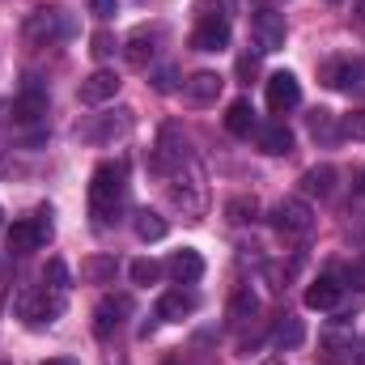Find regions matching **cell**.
<instances>
[{"instance_id": "1", "label": "cell", "mask_w": 365, "mask_h": 365, "mask_svg": "<svg viewBox=\"0 0 365 365\" xmlns=\"http://www.w3.org/2000/svg\"><path fill=\"white\" fill-rule=\"evenodd\" d=\"M123 191H128V170H123V162H102V166L93 170V179H90V212L98 217V225H106V221L119 212Z\"/></svg>"}, {"instance_id": "2", "label": "cell", "mask_w": 365, "mask_h": 365, "mask_svg": "<svg viewBox=\"0 0 365 365\" xmlns=\"http://www.w3.org/2000/svg\"><path fill=\"white\" fill-rule=\"evenodd\" d=\"M73 34V17L64 9H34L26 21V38L30 43H60Z\"/></svg>"}, {"instance_id": "3", "label": "cell", "mask_w": 365, "mask_h": 365, "mask_svg": "<svg viewBox=\"0 0 365 365\" xmlns=\"http://www.w3.org/2000/svg\"><path fill=\"white\" fill-rule=\"evenodd\" d=\"M60 310H64V297H60L56 289H30V293H21V302H17V314H21L30 327L56 323Z\"/></svg>"}, {"instance_id": "4", "label": "cell", "mask_w": 365, "mask_h": 365, "mask_svg": "<svg viewBox=\"0 0 365 365\" xmlns=\"http://www.w3.org/2000/svg\"><path fill=\"white\" fill-rule=\"evenodd\" d=\"M319 81L344 93H365V60H327L319 68Z\"/></svg>"}, {"instance_id": "5", "label": "cell", "mask_w": 365, "mask_h": 365, "mask_svg": "<svg viewBox=\"0 0 365 365\" xmlns=\"http://www.w3.org/2000/svg\"><path fill=\"white\" fill-rule=\"evenodd\" d=\"M276 230L289 234V238L310 234V230H314V208H310L306 200H297V195L280 200V204H276Z\"/></svg>"}, {"instance_id": "6", "label": "cell", "mask_w": 365, "mask_h": 365, "mask_svg": "<svg viewBox=\"0 0 365 365\" xmlns=\"http://www.w3.org/2000/svg\"><path fill=\"white\" fill-rule=\"evenodd\" d=\"M43 217H47V212L13 221V230H9V251H13V255H30V251H38V247L47 242V221H43Z\"/></svg>"}, {"instance_id": "7", "label": "cell", "mask_w": 365, "mask_h": 365, "mask_svg": "<svg viewBox=\"0 0 365 365\" xmlns=\"http://www.w3.org/2000/svg\"><path fill=\"white\" fill-rule=\"evenodd\" d=\"M182 162H187V140L179 136V128H162V140H158L149 166H153L158 175H170V170H179Z\"/></svg>"}, {"instance_id": "8", "label": "cell", "mask_w": 365, "mask_h": 365, "mask_svg": "<svg viewBox=\"0 0 365 365\" xmlns=\"http://www.w3.org/2000/svg\"><path fill=\"white\" fill-rule=\"evenodd\" d=\"M251 30H255V43H259V51H280L284 47V17L276 13L272 4L268 9H259L255 17H251Z\"/></svg>"}, {"instance_id": "9", "label": "cell", "mask_w": 365, "mask_h": 365, "mask_svg": "<svg viewBox=\"0 0 365 365\" xmlns=\"http://www.w3.org/2000/svg\"><path fill=\"white\" fill-rule=\"evenodd\" d=\"M191 47L195 51H225L230 47V21L221 13H208L195 30H191Z\"/></svg>"}, {"instance_id": "10", "label": "cell", "mask_w": 365, "mask_h": 365, "mask_svg": "<svg viewBox=\"0 0 365 365\" xmlns=\"http://www.w3.org/2000/svg\"><path fill=\"white\" fill-rule=\"evenodd\" d=\"M297 102H302L297 77H293V73H272V77H268V110H272V115H284V110H293Z\"/></svg>"}, {"instance_id": "11", "label": "cell", "mask_w": 365, "mask_h": 365, "mask_svg": "<svg viewBox=\"0 0 365 365\" xmlns=\"http://www.w3.org/2000/svg\"><path fill=\"white\" fill-rule=\"evenodd\" d=\"M115 93H119V77H115L110 68H98V73H90V77L81 81L77 98H81L86 106H102V102H110Z\"/></svg>"}, {"instance_id": "12", "label": "cell", "mask_w": 365, "mask_h": 365, "mask_svg": "<svg viewBox=\"0 0 365 365\" xmlns=\"http://www.w3.org/2000/svg\"><path fill=\"white\" fill-rule=\"evenodd\" d=\"M123 314H132V302L128 297H106L98 310H93V331L106 340L110 331H119V323H123Z\"/></svg>"}, {"instance_id": "13", "label": "cell", "mask_w": 365, "mask_h": 365, "mask_svg": "<svg viewBox=\"0 0 365 365\" xmlns=\"http://www.w3.org/2000/svg\"><path fill=\"white\" fill-rule=\"evenodd\" d=\"M195 293H187V289H170V293H162V302H158V319H166V323H182L187 314H195Z\"/></svg>"}, {"instance_id": "14", "label": "cell", "mask_w": 365, "mask_h": 365, "mask_svg": "<svg viewBox=\"0 0 365 365\" xmlns=\"http://www.w3.org/2000/svg\"><path fill=\"white\" fill-rule=\"evenodd\" d=\"M255 140H259V149H264L268 158H284V153H293V132H289L284 123L255 128Z\"/></svg>"}, {"instance_id": "15", "label": "cell", "mask_w": 365, "mask_h": 365, "mask_svg": "<svg viewBox=\"0 0 365 365\" xmlns=\"http://www.w3.org/2000/svg\"><path fill=\"white\" fill-rule=\"evenodd\" d=\"M170 276L179 280V284H195L200 276H204V259H200V251H191V247H182V251H175L170 255Z\"/></svg>"}, {"instance_id": "16", "label": "cell", "mask_w": 365, "mask_h": 365, "mask_svg": "<svg viewBox=\"0 0 365 365\" xmlns=\"http://www.w3.org/2000/svg\"><path fill=\"white\" fill-rule=\"evenodd\" d=\"M221 86H225V81H221L217 73H208V68H204V73H191V77L182 81V93H187L191 102H217Z\"/></svg>"}, {"instance_id": "17", "label": "cell", "mask_w": 365, "mask_h": 365, "mask_svg": "<svg viewBox=\"0 0 365 365\" xmlns=\"http://www.w3.org/2000/svg\"><path fill=\"white\" fill-rule=\"evenodd\" d=\"M336 302H340V280L336 276H319L306 289V306L310 310H336Z\"/></svg>"}, {"instance_id": "18", "label": "cell", "mask_w": 365, "mask_h": 365, "mask_svg": "<svg viewBox=\"0 0 365 365\" xmlns=\"http://www.w3.org/2000/svg\"><path fill=\"white\" fill-rule=\"evenodd\" d=\"M302 191L306 195H319V200H327L331 191H336V166H310L306 175H302Z\"/></svg>"}, {"instance_id": "19", "label": "cell", "mask_w": 365, "mask_h": 365, "mask_svg": "<svg viewBox=\"0 0 365 365\" xmlns=\"http://www.w3.org/2000/svg\"><path fill=\"white\" fill-rule=\"evenodd\" d=\"M225 132H234V136H251V132H255V110H251L247 98L230 102V110H225Z\"/></svg>"}, {"instance_id": "20", "label": "cell", "mask_w": 365, "mask_h": 365, "mask_svg": "<svg viewBox=\"0 0 365 365\" xmlns=\"http://www.w3.org/2000/svg\"><path fill=\"white\" fill-rule=\"evenodd\" d=\"M115 255H90V259H81V280H90V284H110L115 280Z\"/></svg>"}, {"instance_id": "21", "label": "cell", "mask_w": 365, "mask_h": 365, "mask_svg": "<svg viewBox=\"0 0 365 365\" xmlns=\"http://www.w3.org/2000/svg\"><path fill=\"white\" fill-rule=\"evenodd\" d=\"M319 361L323 365H353V340H344V336H327V340L319 344Z\"/></svg>"}, {"instance_id": "22", "label": "cell", "mask_w": 365, "mask_h": 365, "mask_svg": "<svg viewBox=\"0 0 365 365\" xmlns=\"http://www.w3.org/2000/svg\"><path fill=\"white\" fill-rule=\"evenodd\" d=\"M47 115V93H21L17 102H13V119L17 123H34V119H43Z\"/></svg>"}, {"instance_id": "23", "label": "cell", "mask_w": 365, "mask_h": 365, "mask_svg": "<svg viewBox=\"0 0 365 365\" xmlns=\"http://www.w3.org/2000/svg\"><path fill=\"white\" fill-rule=\"evenodd\" d=\"M259 314V297L251 293V289H238L234 297H230V323H251Z\"/></svg>"}, {"instance_id": "24", "label": "cell", "mask_w": 365, "mask_h": 365, "mask_svg": "<svg viewBox=\"0 0 365 365\" xmlns=\"http://www.w3.org/2000/svg\"><path fill=\"white\" fill-rule=\"evenodd\" d=\"M166 230H170V225H166V217H158V212H149V208H140V212H136V234H140L145 242H162V238H166Z\"/></svg>"}, {"instance_id": "25", "label": "cell", "mask_w": 365, "mask_h": 365, "mask_svg": "<svg viewBox=\"0 0 365 365\" xmlns=\"http://www.w3.org/2000/svg\"><path fill=\"white\" fill-rule=\"evenodd\" d=\"M302 340H306V327H302V319H289V314H284V323L276 327L272 344H276V349H297Z\"/></svg>"}, {"instance_id": "26", "label": "cell", "mask_w": 365, "mask_h": 365, "mask_svg": "<svg viewBox=\"0 0 365 365\" xmlns=\"http://www.w3.org/2000/svg\"><path fill=\"white\" fill-rule=\"evenodd\" d=\"M255 212H259L255 195H234V200L225 204V217H230L234 225H247V221H255Z\"/></svg>"}, {"instance_id": "27", "label": "cell", "mask_w": 365, "mask_h": 365, "mask_svg": "<svg viewBox=\"0 0 365 365\" xmlns=\"http://www.w3.org/2000/svg\"><path fill=\"white\" fill-rule=\"evenodd\" d=\"M123 56H128V64H132V68H145V64L153 60V43H149L145 34H132V38H128V51H123Z\"/></svg>"}, {"instance_id": "28", "label": "cell", "mask_w": 365, "mask_h": 365, "mask_svg": "<svg viewBox=\"0 0 365 365\" xmlns=\"http://www.w3.org/2000/svg\"><path fill=\"white\" fill-rule=\"evenodd\" d=\"M310 132H314V140H331L336 136V115L331 110H314L310 115Z\"/></svg>"}, {"instance_id": "29", "label": "cell", "mask_w": 365, "mask_h": 365, "mask_svg": "<svg viewBox=\"0 0 365 365\" xmlns=\"http://www.w3.org/2000/svg\"><path fill=\"white\" fill-rule=\"evenodd\" d=\"M158 276H162L158 259H136L132 264V284H158Z\"/></svg>"}, {"instance_id": "30", "label": "cell", "mask_w": 365, "mask_h": 365, "mask_svg": "<svg viewBox=\"0 0 365 365\" xmlns=\"http://www.w3.org/2000/svg\"><path fill=\"white\" fill-rule=\"evenodd\" d=\"M115 47H119V43H115V34H106V30H98V34L90 38L93 60H106V56H115Z\"/></svg>"}, {"instance_id": "31", "label": "cell", "mask_w": 365, "mask_h": 365, "mask_svg": "<svg viewBox=\"0 0 365 365\" xmlns=\"http://www.w3.org/2000/svg\"><path fill=\"white\" fill-rule=\"evenodd\" d=\"M47 280H51V289H68V268H64V259H51V264H47Z\"/></svg>"}, {"instance_id": "32", "label": "cell", "mask_w": 365, "mask_h": 365, "mask_svg": "<svg viewBox=\"0 0 365 365\" xmlns=\"http://www.w3.org/2000/svg\"><path fill=\"white\" fill-rule=\"evenodd\" d=\"M344 132H349L353 140H365V110H353V115L344 119Z\"/></svg>"}, {"instance_id": "33", "label": "cell", "mask_w": 365, "mask_h": 365, "mask_svg": "<svg viewBox=\"0 0 365 365\" xmlns=\"http://www.w3.org/2000/svg\"><path fill=\"white\" fill-rule=\"evenodd\" d=\"M115 9H119V0H90V13L98 21H106V17H115Z\"/></svg>"}, {"instance_id": "34", "label": "cell", "mask_w": 365, "mask_h": 365, "mask_svg": "<svg viewBox=\"0 0 365 365\" xmlns=\"http://www.w3.org/2000/svg\"><path fill=\"white\" fill-rule=\"evenodd\" d=\"M255 73H259V56H242V60H238V77H242V81H251Z\"/></svg>"}, {"instance_id": "35", "label": "cell", "mask_w": 365, "mask_h": 365, "mask_svg": "<svg viewBox=\"0 0 365 365\" xmlns=\"http://www.w3.org/2000/svg\"><path fill=\"white\" fill-rule=\"evenodd\" d=\"M353 208H365V166L357 170V182H353Z\"/></svg>"}, {"instance_id": "36", "label": "cell", "mask_w": 365, "mask_h": 365, "mask_svg": "<svg viewBox=\"0 0 365 365\" xmlns=\"http://www.w3.org/2000/svg\"><path fill=\"white\" fill-rule=\"evenodd\" d=\"M349 284H353V289H365V264H349Z\"/></svg>"}, {"instance_id": "37", "label": "cell", "mask_w": 365, "mask_h": 365, "mask_svg": "<svg viewBox=\"0 0 365 365\" xmlns=\"http://www.w3.org/2000/svg\"><path fill=\"white\" fill-rule=\"evenodd\" d=\"M158 90H162V93L175 90V68H162V77H158Z\"/></svg>"}, {"instance_id": "38", "label": "cell", "mask_w": 365, "mask_h": 365, "mask_svg": "<svg viewBox=\"0 0 365 365\" xmlns=\"http://www.w3.org/2000/svg\"><path fill=\"white\" fill-rule=\"evenodd\" d=\"M43 365H77L73 357H51V361H43Z\"/></svg>"}, {"instance_id": "39", "label": "cell", "mask_w": 365, "mask_h": 365, "mask_svg": "<svg viewBox=\"0 0 365 365\" xmlns=\"http://www.w3.org/2000/svg\"><path fill=\"white\" fill-rule=\"evenodd\" d=\"M357 17L365 21V0H357Z\"/></svg>"}, {"instance_id": "40", "label": "cell", "mask_w": 365, "mask_h": 365, "mask_svg": "<svg viewBox=\"0 0 365 365\" xmlns=\"http://www.w3.org/2000/svg\"><path fill=\"white\" fill-rule=\"evenodd\" d=\"M264 365H284V361H264Z\"/></svg>"}, {"instance_id": "41", "label": "cell", "mask_w": 365, "mask_h": 365, "mask_svg": "<svg viewBox=\"0 0 365 365\" xmlns=\"http://www.w3.org/2000/svg\"><path fill=\"white\" fill-rule=\"evenodd\" d=\"M327 4H340V0H327Z\"/></svg>"}]
</instances>
